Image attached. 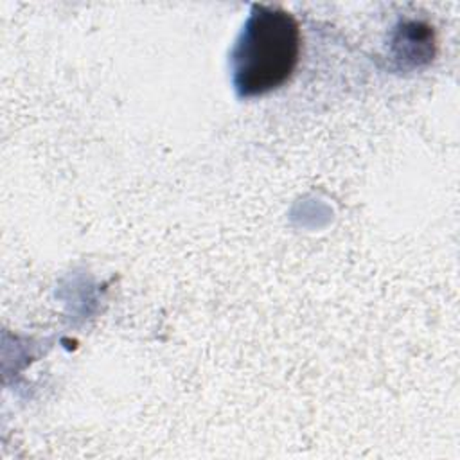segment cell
<instances>
[{
  "label": "cell",
  "instance_id": "obj_1",
  "mask_svg": "<svg viewBox=\"0 0 460 460\" xmlns=\"http://www.w3.org/2000/svg\"><path fill=\"white\" fill-rule=\"evenodd\" d=\"M302 49L300 25L282 7L253 4L230 52L235 93L243 99L266 95L295 72Z\"/></svg>",
  "mask_w": 460,
  "mask_h": 460
}]
</instances>
